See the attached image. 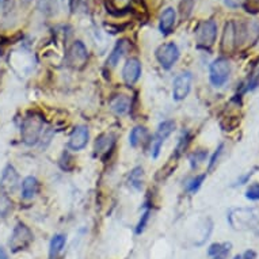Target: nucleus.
<instances>
[{
  "mask_svg": "<svg viewBox=\"0 0 259 259\" xmlns=\"http://www.w3.org/2000/svg\"><path fill=\"white\" fill-rule=\"evenodd\" d=\"M228 224L235 231H253L259 236V208H235L227 216Z\"/></svg>",
  "mask_w": 259,
  "mask_h": 259,
  "instance_id": "obj_1",
  "label": "nucleus"
},
{
  "mask_svg": "<svg viewBox=\"0 0 259 259\" xmlns=\"http://www.w3.org/2000/svg\"><path fill=\"white\" fill-rule=\"evenodd\" d=\"M44 129V119L37 114H29L26 118H23L22 126H21V136L22 141L26 145H35Z\"/></svg>",
  "mask_w": 259,
  "mask_h": 259,
  "instance_id": "obj_2",
  "label": "nucleus"
},
{
  "mask_svg": "<svg viewBox=\"0 0 259 259\" xmlns=\"http://www.w3.org/2000/svg\"><path fill=\"white\" fill-rule=\"evenodd\" d=\"M33 240L34 235L31 230L26 224L18 223L17 226L14 227V231H12L10 240H8V246H10L11 253L17 254L19 251H23V250L30 247V244L33 243Z\"/></svg>",
  "mask_w": 259,
  "mask_h": 259,
  "instance_id": "obj_3",
  "label": "nucleus"
},
{
  "mask_svg": "<svg viewBox=\"0 0 259 259\" xmlns=\"http://www.w3.org/2000/svg\"><path fill=\"white\" fill-rule=\"evenodd\" d=\"M231 75V64L226 57L216 58L209 68V79L214 87H221L224 86L230 79Z\"/></svg>",
  "mask_w": 259,
  "mask_h": 259,
  "instance_id": "obj_4",
  "label": "nucleus"
},
{
  "mask_svg": "<svg viewBox=\"0 0 259 259\" xmlns=\"http://www.w3.org/2000/svg\"><path fill=\"white\" fill-rule=\"evenodd\" d=\"M240 45V40H239V29H237V23L235 21H228L224 25V30H223V35H221V42H220V49L223 53H233L236 51L237 46Z\"/></svg>",
  "mask_w": 259,
  "mask_h": 259,
  "instance_id": "obj_5",
  "label": "nucleus"
},
{
  "mask_svg": "<svg viewBox=\"0 0 259 259\" xmlns=\"http://www.w3.org/2000/svg\"><path fill=\"white\" fill-rule=\"evenodd\" d=\"M217 37V23L214 21H203L198 25L196 30L197 45L203 49H210L216 42Z\"/></svg>",
  "mask_w": 259,
  "mask_h": 259,
  "instance_id": "obj_6",
  "label": "nucleus"
},
{
  "mask_svg": "<svg viewBox=\"0 0 259 259\" xmlns=\"http://www.w3.org/2000/svg\"><path fill=\"white\" fill-rule=\"evenodd\" d=\"M88 60V52L82 41H75L71 48L68 49L67 62L73 69H82L86 67Z\"/></svg>",
  "mask_w": 259,
  "mask_h": 259,
  "instance_id": "obj_7",
  "label": "nucleus"
},
{
  "mask_svg": "<svg viewBox=\"0 0 259 259\" xmlns=\"http://www.w3.org/2000/svg\"><path fill=\"white\" fill-rule=\"evenodd\" d=\"M156 58L164 69H170L179 58V49L174 42L163 44V45L159 46L158 51H156Z\"/></svg>",
  "mask_w": 259,
  "mask_h": 259,
  "instance_id": "obj_8",
  "label": "nucleus"
},
{
  "mask_svg": "<svg viewBox=\"0 0 259 259\" xmlns=\"http://www.w3.org/2000/svg\"><path fill=\"white\" fill-rule=\"evenodd\" d=\"M18 186H19V174L17 173V170L14 169V166L7 164L0 176V189L3 193L10 194V193L15 192Z\"/></svg>",
  "mask_w": 259,
  "mask_h": 259,
  "instance_id": "obj_9",
  "label": "nucleus"
},
{
  "mask_svg": "<svg viewBox=\"0 0 259 259\" xmlns=\"http://www.w3.org/2000/svg\"><path fill=\"white\" fill-rule=\"evenodd\" d=\"M193 76L190 72L180 73L179 76L174 80V87H173V96L175 101H183L192 88Z\"/></svg>",
  "mask_w": 259,
  "mask_h": 259,
  "instance_id": "obj_10",
  "label": "nucleus"
},
{
  "mask_svg": "<svg viewBox=\"0 0 259 259\" xmlns=\"http://www.w3.org/2000/svg\"><path fill=\"white\" fill-rule=\"evenodd\" d=\"M115 145V136L113 133H103L95 140L94 151L98 158L106 159Z\"/></svg>",
  "mask_w": 259,
  "mask_h": 259,
  "instance_id": "obj_11",
  "label": "nucleus"
},
{
  "mask_svg": "<svg viewBox=\"0 0 259 259\" xmlns=\"http://www.w3.org/2000/svg\"><path fill=\"white\" fill-rule=\"evenodd\" d=\"M88 129L86 126H76L72 130V133L69 136V140H68V146L72 149V151H80L83 149L87 143H88Z\"/></svg>",
  "mask_w": 259,
  "mask_h": 259,
  "instance_id": "obj_12",
  "label": "nucleus"
},
{
  "mask_svg": "<svg viewBox=\"0 0 259 259\" xmlns=\"http://www.w3.org/2000/svg\"><path fill=\"white\" fill-rule=\"evenodd\" d=\"M141 64L137 58H129L122 68V78L128 86H133L140 79Z\"/></svg>",
  "mask_w": 259,
  "mask_h": 259,
  "instance_id": "obj_13",
  "label": "nucleus"
},
{
  "mask_svg": "<svg viewBox=\"0 0 259 259\" xmlns=\"http://www.w3.org/2000/svg\"><path fill=\"white\" fill-rule=\"evenodd\" d=\"M175 21H176V12L174 8H166L163 14L160 15V22H159V29L164 35H169L173 31L175 26Z\"/></svg>",
  "mask_w": 259,
  "mask_h": 259,
  "instance_id": "obj_14",
  "label": "nucleus"
},
{
  "mask_svg": "<svg viewBox=\"0 0 259 259\" xmlns=\"http://www.w3.org/2000/svg\"><path fill=\"white\" fill-rule=\"evenodd\" d=\"M130 49V42L128 40H119L114 49L112 51V53L109 55V58H107V65L109 67H115L119 62V60L122 58L126 52Z\"/></svg>",
  "mask_w": 259,
  "mask_h": 259,
  "instance_id": "obj_15",
  "label": "nucleus"
},
{
  "mask_svg": "<svg viewBox=\"0 0 259 259\" xmlns=\"http://www.w3.org/2000/svg\"><path fill=\"white\" fill-rule=\"evenodd\" d=\"M232 250V243H214L208 248V255L210 259H228Z\"/></svg>",
  "mask_w": 259,
  "mask_h": 259,
  "instance_id": "obj_16",
  "label": "nucleus"
},
{
  "mask_svg": "<svg viewBox=\"0 0 259 259\" xmlns=\"http://www.w3.org/2000/svg\"><path fill=\"white\" fill-rule=\"evenodd\" d=\"M38 180L34 176H28L22 182V198L23 200H31L38 192Z\"/></svg>",
  "mask_w": 259,
  "mask_h": 259,
  "instance_id": "obj_17",
  "label": "nucleus"
},
{
  "mask_svg": "<svg viewBox=\"0 0 259 259\" xmlns=\"http://www.w3.org/2000/svg\"><path fill=\"white\" fill-rule=\"evenodd\" d=\"M110 107H112V110H113L114 113L122 115V114H125L128 110H129L130 107L129 98L126 95L114 96L113 99L110 101Z\"/></svg>",
  "mask_w": 259,
  "mask_h": 259,
  "instance_id": "obj_18",
  "label": "nucleus"
},
{
  "mask_svg": "<svg viewBox=\"0 0 259 259\" xmlns=\"http://www.w3.org/2000/svg\"><path fill=\"white\" fill-rule=\"evenodd\" d=\"M37 8L41 14L46 17H53L58 12V1L57 0H37Z\"/></svg>",
  "mask_w": 259,
  "mask_h": 259,
  "instance_id": "obj_19",
  "label": "nucleus"
},
{
  "mask_svg": "<svg viewBox=\"0 0 259 259\" xmlns=\"http://www.w3.org/2000/svg\"><path fill=\"white\" fill-rule=\"evenodd\" d=\"M130 1H132V0H107V10L112 12V14L121 15V14H124V12L129 8Z\"/></svg>",
  "mask_w": 259,
  "mask_h": 259,
  "instance_id": "obj_20",
  "label": "nucleus"
},
{
  "mask_svg": "<svg viewBox=\"0 0 259 259\" xmlns=\"http://www.w3.org/2000/svg\"><path fill=\"white\" fill-rule=\"evenodd\" d=\"M65 246V236L58 233V235H55L52 237L51 240V246H49V259H55L61 253V250Z\"/></svg>",
  "mask_w": 259,
  "mask_h": 259,
  "instance_id": "obj_21",
  "label": "nucleus"
},
{
  "mask_svg": "<svg viewBox=\"0 0 259 259\" xmlns=\"http://www.w3.org/2000/svg\"><path fill=\"white\" fill-rule=\"evenodd\" d=\"M146 129L143 126H136L135 129L130 132L129 144L132 146H137L146 139Z\"/></svg>",
  "mask_w": 259,
  "mask_h": 259,
  "instance_id": "obj_22",
  "label": "nucleus"
},
{
  "mask_svg": "<svg viewBox=\"0 0 259 259\" xmlns=\"http://www.w3.org/2000/svg\"><path fill=\"white\" fill-rule=\"evenodd\" d=\"M174 129H175L174 121H164V122H162V124L159 125L158 132H156V136H155V137L164 143V140H166V139L174 132Z\"/></svg>",
  "mask_w": 259,
  "mask_h": 259,
  "instance_id": "obj_23",
  "label": "nucleus"
},
{
  "mask_svg": "<svg viewBox=\"0 0 259 259\" xmlns=\"http://www.w3.org/2000/svg\"><path fill=\"white\" fill-rule=\"evenodd\" d=\"M143 182H144V171L141 167H136L132 170V173L129 175V185L133 186L135 189H141L143 186Z\"/></svg>",
  "mask_w": 259,
  "mask_h": 259,
  "instance_id": "obj_24",
  "label": "nucleus"
},
{
  "mask_svg": "<svg viewBox=\"0 0 259 259\" xmlns=\"http://www.w3.org/2000/svg\"><path fill=\"white\" fill-rule=\"evenodd\" d=\"M258 86H259V60L257 62H254L253 69H251V72H250V80H248L246 91L255 90Z\"/></svg>",
  "mask_w": 259,
  "mask_h": 259,
  "instance_id": "obj_25",
  "label": "nucleus"
},
{
  "mask_svg": "<svg viewBox=\"0 0 259 259\" xmlns=\"http://www.w3.org/2000/svg\"><path fill=\"white\" fill-rule=\"evenodd\" d=\"M206 156H208V151H205V149H198V151H196L194 153H192L190 158H189L192 169L193 170L198 169V167L206 160Z\"/></svg>",
  "mask_w": 259,
  "mask_h": 259,
  "instance_id": "obj_26",
  "label": "nucleus"
},
{
  "mask_svg": "<svg viewBox=\"0 0 259 259\" xmlns=\"http://www.w3.org/2000/svg\"><path fill=\"white\" fill-rule=\"evenodd\" d=\"M11 198L8 197V194H6V193L0 192V216H1V217H6L7 214L11 212Z\"/></svg>",
  "mask_w": 259,
  "mask_h": 259,
  "instance_id": "obj_27",
  "label": "nucleus"
},
{
  "mask_svg": "<svg viewBox=\"0 0 259 259\" xmlns=\"http://www.w3.org/2000/svg\"><path fill=\"white\" fill-rule=\"evenodd\" d=\"M205 178H206V174H201V175H197L196 178H193L189 183H187L186 186V190L189 193H192V194H194V193H197L198 190H200V187L202 186L203 180H205Z\"/></svg>",
  "mask_w": 259,
  "mask_h": 259,
  "instance_id": "obj_28",
  "label": "nucleus"
},
{
  "mask_svg": "<svg viewBox=\"0 0 259 259\" xmlns=\"http://www.w3.org/2000/svg\"><path fill=\"white\" fill-rule=\"evenodd\" d=\"M149 214H151L149 209H148V210H145L144 213L141 214V219L139 220V223H137V227H136V233H137V235L143 233V232H144V230H145L146 224H148V221H149Z\"/></svg>",
  "mask_w": 259,
  "mask_h": 259,
  "instance_id": "obj_29",
  "label": "nucleus"
},
{
  "mask_svg": "<svg viewBox=\"0 0 259 259\" xmlns=\"http://www.w3.org/2000/svg\"><path fill=\"white\" fill-rule=\"evenodd\" d=\"M246 198L250 201H259V183L250 185L246 190Z\"/></svg>",
  "mask_w": 259,
  "mask_h": 259,
  "instance_id": "obj_30",
  "label": "nucleus"
},
{
  "mask_svg": "<svg viewBox=\"0 0 259 259\" xmlns=\"http://www.w3.org/2000/svg\"><path fill=\"white\" fill-rule=\"evenodd\" d=\"M189 143H190V135H189L187 132H185L183 136L180 137L179 144H178V146H176V149H175V151H176V152H175V156H179L180 153L186 149L187 145H189Z\"/></svg>",
  "mask_w": 259,
  "mask_h": 259,
  "instance_id": "obj_31",
  "label": "nucleus"
},
{
  "mask_svg": "<svg viewBox=\"0 0 259 259\" xmlns=\"http://www.w3.org/2000/svg\"><path fill=\"white\" fill-rule=\"evenodd\" d=\"M243 6L246 11L250 14H258L259 12V0H244Z\"/></svg>",
  "mask_w": 259,
  "mask_h": 259,
  "instance_id": "obj_32",
  "label": "nucleus"
},
{
  "mask_svg": "<svg viewBox=\"0 0 259 259\" xmlns=\"http://www.w3.org/2000/svg\"><path fill=\"white\" fill-rule=\"evenodd\" d=\"M223 149H224V144L221 143L219 146H217V149L214 151V153L212 155V158H210V162H209V167H208V171H212L213 170V167L217 164V160H219V158L221 156V153H223Z\"/></svg>",
  "mask_w": 259,
  "mask_h": 259,
  "instance_id": "obj_33",
  "label": "nucleus"
},
{
  "mask_svg": "<svg viewBox=\"0 0 259 259\" xmlns=\"http://www.w3.org/2000/svg\"><path fill=\"white\" fill-rule=\"evenodd\" d=\"M162 145H163V141L159 140V139H153L152 140V145H151V152H152V158H158L159 153H160V149H162Z\"/></svg>",
  "mask_w": 259,
  "mask_h": 259,
  "instance_id": "obj_34",
  "label": "nucleus"
},
{
  "mask_svg": "<svg viewBox=\"0 0 259 259\" xmlns=\"http://www.w3.org/2000/svg\"><path fill=\"white\" fill-rule=\"evenodd\" d=\"M253 174H254V171H250V173H247L246 175L240 176V178L236 180V183H235L233 186H242V185H246L248 180H250V178L253 176Z\"/></svg>",
  "mask_w": 259,
  "mask_h": 259,
  "instance_id": "obj_35",
  "label": "nucleus"
},
{
  "mask_svg": "<svg viewBox=\"0 0 259 259\" xmlns=\"http://www.w3.org/2000/svg\"><path fill=\"white\" fill-rule=\"evenodd\" d=\"M224 3H226V6L230 7V8H237V7L243 6L244 0H224Z\"/></svg>",
  "mask_w": 259,
  "mask_h": 259,
  "instance_id": "obj_36",
  "label": "nucleus"
},
{
  "mask_svg": "<svg viewBox=\"0 0 259 259\" xmlns=\"http://www.w3.org/2000/svg\"><path fill=\"white\" fill-rule=\"evenodd\" d=\"M242 259H257V253L254 250H247L242 255Z\"/></svg>",
  "mask_w": 259,
  "mask_h": 259,
  "instance_id": "obj_37",
  "label": "nucleus"
},
{
  "mask_svg": "<svg viewBox=\"0 0 259 259\" xmlns=\"http://www.w3.org/2000/svg\"><path fill=\"white\" fill-rule=\"evenodd\" d=\"M0 259H8V255L3 247H0Z\"/></svg>",
  "mask_w": 259,
  "mask_h": 259,
  "instance_id": "obj_38",
  "label": "nucleus"
},
{
  "mask_svg": "<svg viewBox=\"0 0 259 259\" xmlns=\"http://www.w3.org/2000/svg\"><path fill=\"white\" fill-rule=\"evenodd\" d=\"M7 1H8V0H0V4H4Z\"/></svg>",
  "mask_w": 259,
  "mask_h": 259,
  "instance_id": "obj_39",
  "label": "nucleus"
},
{
  "mask_svg": "<svg viewBox=\"0 0 259 259\" xmlns=\"http://www.w3.org/2000/svg\"><path fill=\"white\" fill-rule=\"evenodd\" d=\"M233 259H242V255H236Z\"/></svg>",
  "mask_w": 259,
  "mask_h": 259,
  "instance_id": "obj_40",
  "label": "nucleus"
},
{
  "mask_svg": "<svg viewBox=\"0 0 259 259\" xmlns=\"http://www.w3.org/2000/svg\"><path fill=\"white\" fill-rule=\"evenodd\" d=\"M26 1H29V0H26Z\"/></svg>",
  "mask_w": 259,
  "mask_h": 259,
  "instance_id": "obj_41",
  "label": "nucleus"
}]
</instances>
